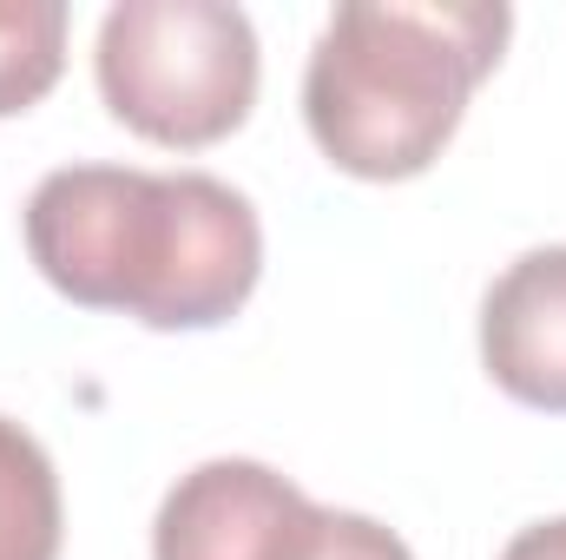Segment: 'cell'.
<instances>
[{
  "label": "cell",
  "mask_w": 566,
  "mask_h": 560,
  "mask_svg": "<svg viewBox=\"0 0 566 560\" xmlns=\"http://www.w3.org/2000/svg\"><path fill=\"white\" fill-rule=\"evenodd\" d=\"M60 475L46 448L0 416V560H60Z\"/></svg>",
  "instance_id": "6"
},
{
  "label": "cell",
  "mask_w": 566,
  "mask_h": 560,
  "mask_svg": "<svg viewBox=\"0 0 566 560\" xmlns=\"http://www.w3.org/2000/svg\"><path fill=\"white\" fill-rule=\"evenodd\" d=\"M481 363L514 403L566 416V245H541L494 278L481 303Z\"/></svg>",
  "instance_id": "5"
},
{
  "label": "cell",
  "mask_w": 566,
  "mask_h": 560,
  "mask_svg": "<svg viewBox=\"0 0 566 560\" xmlns=\"http://www.w3.org/2000/svg\"><path fill=\"white\" fill-rule=\"evenodd\" d=\"M323 508L277 468L218 455L158 501L151 560H310Z\"/></svg>",
  "instance_id": "4"
},
{
  "label": "cell",
  "mask_w": 566,
  "mask_h": 560,
  "mask_svg": "<svg viewBox=\"0 0 566 560\" xmlns=\"http://www.w3.org/2000/svg\"><path fill=\"white\" fill-rule=\"evenodd\" d=\"M27 251L60 297L145 330H211L264 271L251 198L211 172L60 165L27 198Z\"/></svg>",
  "instance_id": "1"
},
{
  "label": "cell",
  "mask_w": 566,
  "mask_h": 560,
  "mask_svg": "<svg viewBox=\"0 0 566 560\" xmlns=\"http://www.w3.org/2000/svg\"><path fill=\"white\" fill-rule=\"evenodd\" d=\"M501 0H349L316 33L303 120L349 178H416L454 139L474 86L501 66Z\"/></svg>",
  "instance_id": "2"
},
{
  "label": "cell",
  "mask_w": 566,
  "mask_h": 560,
  "mask_svg": "<svg viewBox=\"0 0 566 560\" xmlns=\"http://www.w3.org/2000/svg\"><path fill=\"white\" fill-rule=\"evenodd\" d=\"M66 66V7L60 0H0V120L53 93Z\"/></svg>",
  "instance_id": "7"
},
{
  "label": "cell",
  "mask_w": 566,
  "mask_h": 560,
  "mask_svg": "<svg viewBox=\"0 0 566 560\" xmlns=\"http://www.w3.org/2000/svg\"><path fill=\"white\" fill-rule=\"evenodd\" d=\"M310 560H416L382 521L369 515H343V508H323V528H316V548Z\"/></svg>",
  "instance_id": "8"
},
{
  "label": "cell",
  "mask_w": 566,
  "mask_h": 560,
  "mask_svg": "<svg viewBox=\"0 0 566 560\" xmlns=\"http://www.w3.org/2000/svg\"><path fill=\"white\" fill-rule=\"evenodd\" d=\"M99 100L151 145L231 139L258 100V33L224 0H119L93 46Z\"/></svg>",
  "instance_id": "3"
},
{
  "label": "cell",
  "mask_w": 566,
  "mask_h": 560,
  "mask_svg": "<svg viewBox=\"0 0 566 560\" xmlns=\"http://www.w3.org/2000/svg\"><path fill=\"white\" fill-rule=\"evenodd\" d=\"M501 560H566V515L560 521H534V528H521V535L501 548Z\"/></svg>",
  "instance_id": "9"
}]
</instances>
